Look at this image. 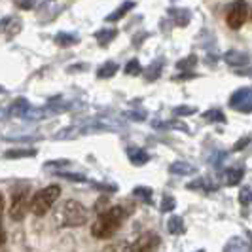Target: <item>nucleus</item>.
I'll use <instances>...</instances> for the list:
<instances>
[{"instance_id": "f257e3e1", "label": "nucleus", "mask_w": 252, "mask_h": 252, "mask_svg": "<svg viewBox=\"0 0 252 252\" xmlns=\"http://www.w3.org/2000/svg\"><path fill=\"white\" fill-rule=\"evenodd\" d=\"M126 220V211L122 207H110L97 216V220L91 226V233L95 239H110L114 233L122 227Z\"/></svg>"}, {"instance_id": "f03ea898", "label": "nucleus", "mask_w": 252, "mask_h": 252, "mask_svg": "<svg viewBox=\"0 0 252 252\" xmlns=\"http://www.w3.org/2000/svg\"><path fill=\"white\" fill-rule=\"evenodd\" d=\"M61 197V186L51 184L48 188L40 189L32 195L31 199V213L34 216H44L48 215L53 207V203Z\"/></svg>"}, {"instance_id": "7ed1b4c3", "label": "nucleus", "mask_w": 252, "mask_h": 252, "mask_svg": "<svg viewBox=\"0 0 252 252\" xmlns=\"http://www.w3.org/2000/svg\"><path fill=\"white\" fill-rule=\"evenodd\" d=\"M88 220V211L86 207L76 199H68L63 205V211H61V226L66 227H78L84 226Z\"/></svg>"}, {"instance_id": "20e7f679", "label": "nucleus", "mask_w": 252, "mask_h": 252, "mask_svg": "<svg viewBox=\"0 0 252 252\" xmlns=\"http://www.w3.org/2000/svg\"><path fill=\"white\" fill-rule=\"evenodd\" d=\"M29 191H31V186H27V184H19L17 188L13 189L12 205H10V216H12V220H15V222H21L25 218L27 211H31Z\"/></svg>"}, {"instance_id": "39448f33", "label": "nucleus", "mask_w": 252, "mask_h": 252, "mask_svg": "<svg viewBox=\"0 0 252 252\" xmlns=\"http://www.w3.org/2000/svg\"><path fill=\"white\" fill-rule=\"evenodd\" d=\"M247 15H249L247 2H245V0H235V2L229 6V10H227V13H226V23L229 25V29L237 31V29H241V27L245 25Z\"/></svg>"}, {"instance_id": "423d86ee", "label": "nucleus", "mask_w": 252, "mask_h": 252, "mask_svg": "<svg viewBox=\"0 0 252 252\" xmlns=\"http://www.w3.org/2000/svg\"><path fill=\"white\" fill-rule=\"evenodd\" d=\"M229 106L239 110V112L251 114L252 112V88H241L237 89L231 99H229Z\"/></svg>"}, {"instance_id": "0eeeda50", "label": "nucleus", "mask_w": 252, "mask_h": 252, "mask_svg": "<svg viewBox=\"0 0 252 252\" xmlns=\"http://www.w3.org/2000/svg\"><path fill=\"white\" fill-rule=\"evenodd\" d=\"M159 235L154 233V231H148L144 235H140L139 239L135 241V245H131V252H154L158 247H159Z\"/></svg>"}, {"instance_id": "6e6552de", "label": "nucleus", "mask_w": 252, "mask_h": 252, "mask_svg": "<svg viewBox=\"0 0 252 252\" xmlns=\"http://www.w3.org/2000/svg\"><path fill=\"white\" fill-rule=\"evenodd\" d=\"M243 177H245L243 167H229L224 173V182H226V186H235V184H239Z\"/></svg>"}, {"instance_id": "1a4fd4ad", "label": "nucleus", "mask_w": 252, "mask_h": 252, "mask_svg": "<svg viewBox=\"0 0 252 252\" xmlns=\"http://www.w3.org/2000/svg\"><path fill=\"white\" fill-rule=\"evenodd\" d=\"M224 59H226V63L231 64V66H243V64L249 63V55H247V53H241V51H237V50L227 51L226 55H224Z\"/></svg>"}, {"instance_id": "9d476101", "label": "nucleus", "mask_w": 252, "mask_h": 252, "mask_svg": "<svg viewBox=\"0 0 252 252\" xmlns=\"http://www.w3.org/2000/svg\"><path fill=\"white\" fill-rule=\"evenodd\" d=\"M127 156H129L133 165H144L150 161L148 152H144L142 148H127Z\"/></svg>"}, {"instance_id": "9b49d317", "label": "nucleus", "mask_w": 252, "mask_h": 252, "mask_svg": "<svg viewBox=\"0 0 252 252\" xmlns=\"http://www.w3.org/2000/svg\"><path fill=\"white\" fill-rule=\"evenodd\" d=\"M167 229H169V233H173V235H182V233L186 231V226H184V222H182L180 216H171V218L167 220Z\"/></svg>"}, {"instance_id": "f8f14e48", "label": "nucleus", "mask_w": 252, "mask_h": 252, "mask_svg": "<svg viewBox=\"0 0 252 252\" xmlns=\"http://www.w3.org/2000/svg\"><path fill=\"white\" fill-rule=\"evenodd\" d=\"M169 171L173 175H193L195 173V167L186 163V161H175V163L169 167Z\"/></svg>"}, {"instance_id": "ddd939ff", "label": "nucleus", "mask_w": 252, "mask_h": 252, "mask_svg": "<svg viewBox=\"0 0 252 252\" xmlns=\"http://www.w3.org/2000/svg\"><path fill=\"white\" fill-rule=\"evenodd\" d=\"M2 29H4V34H17L21 31V21L19 19H13V17H6L2 21Z\"/></svg>"}, {"instance_id": "4468645a", "label": "nucleus", "mask_w": 252, "mask_h": 252, "mask_svg": "<svg viewBox=\"0 0 252 252\" xmlns=\"http://www.w3.org/2000/svg\"><path fill=\"white\" fill-rule=\"evenodd\" d=\"M133 8H135V2H131V0H127V2H124V4H122V8H118V10H114V12L110 13V15L106 17V19H108V21H118V19H122V17H124V15H126L127 12H131Z\"/></svg>"}, {"instance_id": "2eb2a0df", "label": "nucleus", "mask_w": 252, "mask_h": 252, "mask_svg": "<svg viewBox=\"0 0 252 252\" xmlns=\"http://www.w3.org/2000/svg\"><path fill=\"white\" fill-rule=\"evenodd\" d=\"M116 34H118L116 29H102V31L97 32V42H99L101 46H106L108 42H112L114 38H116Z\"/></svg>"}, {"instance_id": "dca6fc26", "label": "nucleus", "mask_w": 252, "mask_h": 252, "mask_svg": "<svg viewBox=\"0 0 252 252\" xmlns=\"http://www.w3.org/2000/svg\"><path fill=\"white\" fill-rule=\"evenodd\" d=\"M116 72H118V64L112 63V61H108V63H104L101 68H99L97 76H99V78H112Z\"/></svg>"}, {"instance_id": "f3484780", "label": "nucleus", "mask_w": 252, "mask_h": 252, "mask_svg": "<svg viewBox=\"0 0 252 252\" xmlns=\"http://www.w3.org/2000/svg\"><path fill=\"white\" fill-rule=\"evenodd\" d=\"M55 42H57L61 48H68V46H72V44L78 42V36H74V34H66V32H61V34H57V36H55Z\"/></svg>"}, {"instance_id": "a211bd4d", "label": "nucleus", "mask_w": 252, "mask_h": 252, "mask_svg": "<svg viewBox=\"0 0 252 252\" xmlns=\"http://www.w3.org/2000/svg\"><path fill=\"white\" fill-rule=\"evenodd\" d=\"M36 156V150H8L4 152V158L8 159H19V158H31Z\"/></svg>"}, {"instance_id": "6ab92c4d", "label": "nucleus", "mask_w": 252, "mask_h": 252, "mask_svg": "<svg viewBox=\"0 0 252 252\" xmlns=\"http://www.w3.org/2000/svg\"><path fill=\"white\" fill-rule=\"evenodd\" d=\"M133 195L142 199L144 203H152V189L146 188V186H137V188L133 189Z\"/></svg>"}, {"instance_id": "aec40b11", "label": "nucleus", "mask_w": 252, "mask_h": 252, "mask_svg": "<svg viewBox=\"0 0 252 252\" xmlns=\"http://www.w3.org/2000/svg\"><path fill=\"white\" fill-rule=\"evenodd\" d=\"M239 203L243 207H249L252 203V188L251 186H243L239 191Z\"/></svg>"}, {"instance_id": "412c9836", "label": "nucleus", "mask_w": 252, "mask_h": 252, "mask_svg": "<svg viewBox=\"0 0 252 252\" xmlns=\"http://www.w3.org/2000/svg\"><path fill=\"white\" fill-rule=\"evenodd\" d=\"M12 114H15V116H19V114H25L29 112V102L25 101V99H17V101L12 104Z\"/></svg>"}, {"instance_id": "4be33fe9", "label": "nucleus", "mask_w": 252, "mask_h": 252, "mask_svg": "<svg viewBox=\"0 0 252 252\" xmlns=\"http://www.w3.org/2000/svg\"><path fill=\"white\" fill-rule=\"evenodd\" d=\"M142 72V66H140V63L137 61V59H131L129 63H127L126 66V74L133 76V74H140Z\"/></svg>"}, {"instance_id": "5701e85b", "label": "nucleus", "mask_w": 252, "mask_h": 252, "mask_svg": "<svg viewBox=\"0 0 252 252\" xmlns=\"http://www.w3.org/2000/svg\"><path fill=\"white\" fill-rule=\"evenodd\" d=\"M175 207H177V203H175V197H171V195H165L163 201H161V211H163V213H171Z\"/></svg>"}, {"instance_id": "b1692460", "label": "nucleus", "mask_w": 252, "mask_h": 252, "mask_svg": "<svg viewBox=\"0 0 252 252\" xmlns=\"http://www.w3.org/2000/svg\"><path fill=\"white\" fill-rule=\"evenodd\" d=\"M205 118L211 122H226V116L220 110H209V112H205Z\"/></svg>"}, {"instance_id": "393cba45", "label": "nucleus", "mask_w": 252, "mask_h": 252, "mask_svg": "<svg viewBox=\"0 0 252 252\" xmlns=\"http://www.w3.org/2000/svg\"><path fill=\"white\" fill-rule=\"evenodd\" d=\"M159 72H161V61H158V63L152 64V68H148V80H156L158 76H159Z\"/></svg>"}, {"instance_id": "a878e982", "label": "nucleus", "mask_w": 252, "mask_h": 252, "mask_svg": "<svg viewBox=\"0 0 252 252\" xmlns=\"http://www.w3.org/2000/svg\"><path fill=\"white\" fill-rule=\"evenodd\" d=\"M110 207H108V199L106 197H101L99 201H97V205H95V211L101 215V213H104V211H108Z\"/></svg>"}, {"instance_id": "bb28decb", "label": "nucleus", "mask_w": 252, "mask_h": 252, "mask_svg": "<svg viewBox=\"0 0 252 252\" xmlns=\"http://www.w3.org/2000/svg\"><path fill=\"white\" fill-rule=\"evenodd\" d=\"M197 63V59L195 57H188V59H184V61H180L178 63V68H189L191 64H195Z\"/></svg>"}, {"instance_id": "cd10ccee", "label": "nucleus", "mask_w": 252, "mask_h": 252, "mask_svg": "<svg viewBox=\"0 0 252 252\" xmlns=\"http://www.w3.org/2000/svg\"><path fill=\"white\" fill-rule=\"evenodd\" d=\"M15 4H17L19 8H23V10H29V8L34 6V0H15Z\"/></svg>"}, {"instance_id": "c85d7f7f", "label": "nucleus", "mask_w": 252, "mask_h": 252, "mask_svg": "<svg viewBox=\"0 0 252 252\" xmlns=\"http://www.w3.org/2000/svg\"><path fill=\"white\" fill-rule=\"evenodd\" d=\"M57 175H61L63 178H68V180H76V182H86V178L80 177V175H66V173H57Z\"/></svg>"}, {"instance_id": "c756f323", "label": "nucleus", "mask_w": 252, "mask_h": 252, "mask_svg": "<svg viewBox=\"0 0 252 252\" xmlns=\"http://www.w3.org/2000/svg\"><path fill=\"white\" fill-rule=\"evenodd\" d=\"M249 142H251V137H245V139H241L239 142H237V144L233 146V150H235V152H237V150H243V148H245V146H247Z\"/></svg>"}, {"instance_id": "7c9ffc66", "label": "nucleus", "mask_w": 252, "mask_h": 252, "mask_svg": "<svg viewBox=\"0 0 252 252\" xmlns=\"http://www.w3.org/2000/svg\"><path fill=\"white\" fill-rule=\"evenodd\" d=\"M175 112H177L178 116H188V114H193V112H195V108H188V106H182V108H177Z\"/></svg>"}, {"instance_id": "2f4dec72", "label": "nucleus", "mask_w": 252, "mask_h": 252, "mask_svg": "<svg viewBox=\"0 0 252 252\" xmlns=\"http://www.w3.org/2000/svg\"><path fill=\"white\" fill-rule=\"evenodd\" d=\"M241 74H249V76H252V68H251V70H241Z\"/></svg>"}, {"instance_id": "473e14b6", "label": "nucleus", "mask_w": 252, "mask_h": 252, "mask_svg": "<svg viewBox=\"0 0 252 252\" xmlns=\"http://www.w3.org/2000/svg\"><path fill=\"white\" fill-rule=\"evenodd\" d=\"M197 252H205V251H197Z\"/></svg>"}]
</instances>
